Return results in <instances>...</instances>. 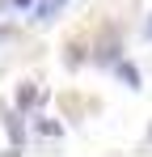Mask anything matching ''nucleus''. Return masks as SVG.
I'll return each instance as SVG.
<instances>
[{"label":"nucleus","mask_w":152,"mask_h":157,"mask_svg":"<svg viewBox=\"0 0 152 157\" xmlns=\"http://www.w3.org/2000/svg\"><path fill=\"white\" fill-rule=\"evenodd\" d=\"M59 9H63V0H38V4H34V21H38V26H47V21L59 17Z\"/></svg>","instance_id":"nucleus-1"},{"label":"nucleus","mask_w":152,"mask_h":157,"mask_svg":"<svg viewBox=\"0 0 152 157\" xmlns=\"http://www.w3.org/2000/svg\"><path fill=\"white\" fill-rule=\"evenodd\" d=\"M114 77L123 81L127 89H139V68H135V64H127V59H114Z\"/></svg>","instance_id":"nucleus-2"},{"label":"nucleus","mask_w":152,"mask_h":157,"mask_svg":"<svg viewBox=\"0 0 152 157\" xmlns=\"http://www.w3.org/2000/svg\"><path fill=\"white\" fill-rule=\"evenodd\" d=\"M34 132H38V136H63V123H55V119H42V115H38V119H34Z\"/></svg>","instance_id":"nucleus-3"},{"label":"nucleus","mask_w":152,"mask_h":157,"mask_svg":"<svg viewBox=\"0 0 152 157\" xmlns=\"http://www.w3.org/2000/svg\"><path fill=\"white\" fill-rule=\"evenodd\" d=\"M34 102H38V89H34V85H21V94H17V106L25 110V106H34Z\"/></svg>","instance_id":"nucleus-4"},{"label":"nucleus","mask_w":152,"mask_h":157,"mask_svg":"<svg viewBox=\"0 0 152 157\" xmlns=\"http://www.w3.org/2000/svg\"><path fill=\"white\" fill-rule=\"evenodd\" d=\"M9 4H13V9H34L38 0H9Z\"/></svg>","instance_id":"nucleus-5"},{"label":"nucleus","mask_w":152,"mask_h":157,"mask_svg":"<svg viewBox=\"0 0 152 157\" xmlns=\"http://www.w3.org/2000/svg\"><path fill=\"white\" fill-rule=\"evenodd\" d=\"M148 38H152V17H148Z\"/></svg>","instance_id":"nucleus-6"}]
</instances>
